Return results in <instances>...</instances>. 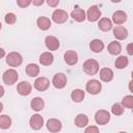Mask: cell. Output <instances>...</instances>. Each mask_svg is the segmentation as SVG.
I'll use <instances>...</instances> for the list:
<instances>
[{
  "instance_id": "6",
  "label": "cell",
  "mask_w": 133,
  "mask_h": 133,
  "mask_svg": "<svg viewBox=\"0 0 133 133\" xmlns=\"http://www.w3.org/2000/svg\"><path fill=\"white\" fill-rule=\"evenodd\" d=\"M69 19V15L63 9H55L52 14V20L57 24H62L66 22Z\"/></svg>"
},
{
  "instance_id": "4",
  "label": "cell",
  "mask_w": 133,
  "mask_h": 133,
  "mask_svg": "<svg viewBox=\"0 0 133 133\" xmlns=\"http://www.w3.org/2000/svg\"><path fill=\"white\" fill-rule=\"evenodd\" d=\"M95 121L98 125L104 126L110 121V113L105 109H100L95 114Z\"/></svg>"
},
{
  "instance_id": "17",
  "label": "cell",
  "mask_w": 133,
  "mask_h": 133,
  "mask_svg": "<svg viewBox=\"0 0 133 133\" xmlns=\"http://www.w3.org/2000/svg\"><path fill=\"white\" fill-rule=\"evenodd\" d=\"M71 17H72L75 21H77V22H83V21L86 19V14H85V11H84L82 8L76 7L75 9L72 10Z\"/></svg>"
},
{
  "instance_id": "41",
  "label": "cell",
  "mask_w": 133,
  "mask_h": 133,
  "mask_svg": "<svg viewBox=\"0 0 133 133\" xmlns=\"http://www.w3.org/2000/svg\"><path fill=\"white\" fill-rule=\"evenodd\" d=\"M118 133H127V132H118Z\"/></svg>"
},
{
  "instance_id": "37",
  "label": "cell",
  "mask_w": 133,
  "mask_h": 133,
  "mask_svg": "<svg viewBox=\"0 0 133 133\" xmlns=\"http://www.w3.org/2000/svg\"><path fill=\"white\" fill-rule=\"evenodd\" d=\"M32 3H33V5H42L43 3H44V0H38V1H32Z\"/></svg>"
},
{
  "instance_id": "15",
  "label": "cell",
  "mask_w": 133,
  "mask_h": 133,
  "mask_svg": "<svg viewBox=\"0 0 133 133\" xmlns=\"http://www.w3.org/2000/svg\"><path fill=\"white\" fill-rule=\"evenodd\" d=\"M112 21L113 23L119 26L121 24H124L127 21V14L123 10H116L112 15Z\"/></svg>"
},
{
  "instance_id": "20",
  "label": "cell",
  "mask_w": 133,
  "mask_h": 133,
  "mask_svg": "<svg viewBox=\"0 0 133 133\" xmlns=\"http://www.w3.org/2000/svg\"><path fill=\"white\" fill-rule=\"evenodd\" d=\"M89 48L92 52L95 53H100L103 51L104 49V43L101 41V39H98V38H95L92 39L90 43H89Z\"/></svg>"
},
{
  "instance_id": "9",
  "label": "cell",
  "mask_w": 133,
  "mask_h": 133,
  "mask_svg": "<svg viewBox=\"0 0 133 133\" xmlns=\"http://www.w3.org/2000/svg\"><path fill=\"white\" fill-rule=\"evenodd\" d=\"M50 81L46 77H38L34 81V88L38 91H45L49 88Z\"/></svg>"
},
{
  "instance_id": "12",
  "label": "cell",
  "mask_w": 133,
  "mask_h": 133,
  "mask_svg": "<svg viewBox=\"0 0 133 133\" xmlns=\"http://www.w3.org/2000/svg\"><path fill=\"white\" fill-rule=\"evenodd\" d=\"M17 90H18L19 95H21V96H28V95H30V92L32 90V85L28 81H22V82L18 83Z\"/></svg>"
},
{
  "instance_id": "25",
  "label": "cell",
  "mask_w": 133,
  "mask_h": 133,
  "mask_svg": "<svg viewBox=\"0 0 133 133\" xmlns=\"http://www.w3.org/2000/svg\"><path fill=\"white\" fill-rule=\"evenodd\" d=\"M107 50H108V52H109L111 55H117V54H119L121 51H122V46H121V44H119L118 42L114 41V42H111V43L108 45Z\"/></svg>"
},
{
  "instance_id": "1",
  "label": "cell",
  "mask_w": 133,
  "mask_h": 133,
  "mask_svg": "<svg viewBox=\"0 0 133 133\" xmlns=\"http://www.w3.org/2000/svg\"><path fill=\"white\" fill-rule=\"evenodd\" d=\"M100 70L99 62L96 59H87L83 62V72L88 76L96 75Z\"/></svg>"
},
{
  "instance_id": "21",
  "label": "cell",
  "mask_w": 133,
  "mask_h": 133,
  "mask_svg": "<svg viewBox=\"0 0 133 133\" xmlns=\"http://www.w3.org/2000/svg\"><path fill=\"white\" fill-rule=\"evenodd\" d=\"M30 106H31L32 110H34V111H41V110L44 109L45 102H44V100H43L42 98H39V97H35V98H33V99L31 100V102H30Z\"/></svg>"
},
{
  "instance_id": "39",
  "label": "cell",
  "mask_w": 133,
  "mask_h": 133,
  "mask_svg": "<svg viewBox=\"0 0 133 133\" xmlns=\"http://www.w3.org/2000/svg\"><path fill=\"white\" fill-rule=\"evenodd\" d=\"M1 55H2V57L4 56V50L3 49H1Z\"/></svg>"
},
{
  "instance_id": "29",
  "label": "cell",
  "mask_w": 133,
  "mask_h": 133,
  "mask_svg": "<svg viewBox=\"0 0 133 133\" xmlns=\"http://www.w3.org/2000/svg\"><path fill=\"white\" fill-rule=\"evenodd\" d=\"M10 126H11V118L6 114L0 115V128L1 129H8Z\"/></svg>"
},
{
  "instance_id": "40",
  "label": "cell",
  "mask_w": 133,
  "mask_h": 133,
  "mask_svg": "<svg viewBox=\"0 0 133 133\" xmlns=\"http://www.w3.org/2000/svg\"><path fill=\"white\" fill-rule=\"evenodd\" d=\"M131 77H132V80H133V71H132V73H131Z\"/></svg>"
},
{
  "instance_id": "35",
  "label": "cell",
  "mask_w": 133,
  "mask_h": 133,
  "mask_svg": "<svg viewBox=\"0 0 133 133\" xmlns=\"http://www.w3.org/2000/svg\"><path fill=\"white\" fill-rule=\"evenodd\" d=\"M126 50H127V53L129 55H133V43L128 44L127 47H126Z\"/></svg>"
},
{
  "instance_id": "31",
  "label": "cell",
  "mask_w": 133,
  "mask_h": 133,
  "mask_svg": "<svg viewBox=\"0 0 133 133\" xmlns=\"http://www.w3.org/2000/svg\"><path fill=\"white\" fill-rule=\"evenodd\" d=\"M111 112L114 114V115H122L124 113V106L119 103H114L111 107Z\"/></svg>"
},
{
  "instance_id": "19",
  "label": "cell",
  "mask_w": 133,
  "mask_h": 133,
  "mask_svg": "<svg viewBox=\"0 0 133 133\" xmlns=\"http://www.w3.org/2000/svg\"><path fill=\"white\" fill-rule=\"evenodd\" d=\"M54 60V56L51 52H44L41 54L39 56V62L42 65H51L53 63Z\"/></svg>"
},
{
  "instance_id": "30",
  "label": "cell",
  "mask_w": 133,
  "mask_h": 133,
  "mask_svg": "<svg viewBox=\"0 0 133 133\" xmlns=\"http://www.w3.org/2000/svg\"><path fill=\"white\" fill-rule=\"evenodd\" d=\"M122 105L125 107V108H128V109H133V96L131 95H128V96H125L122 100Z\"/></svg>"
},
{
  "instance_id": "33",
  "label": "cell",
  "mask_w": 133,
  "mask_h": 133,
  "mask_svg": "<svg viewBox=\"0 0 133 133\" xmlns=\"http://www.w3.org/2000/svg\"><path fill=\"white\" fill-rule=\"evenodd\" d=\"M32 2L30 0H17V4L20 6V7H27L29 4H31Z\"/></svg>"
},
{
  "instance_id": "28",
  "label": "cell",
  "mask_w": 133,
  "mask_h": 133,
  "mask_svg": "<svg viewBox=\"0 0 133 133\" xmlns=\"http://www.w3.org/2000/svg\"><path fill=\"white\" fill-rule=\"evenodd\" d=\"M128 63H129L128 57L122 55V56H118V57L116 58V60H115V68L122 70V69H125V68L128 65Z\"/></svg>"
},
{
  "instance_id": "26",
  "label": "cell",
  "mask_w": 133,
  "mask_h": 133,
  "mask_svg": "<svg viewBox=\"0 0 133 133\" xmlns=\"http://www.w3.org/2000/svg\"><path fill=\"white\" fill-rule=\"evenodd\" d=\"M88 124V117L86 114L83 113H79L76 117H75V125L78 128H83Z\"/></svg>"
},
{
  "instance_id": "7",
  "label": "cell",
  "mask_w": 133,
  "mask_h": 133,
  "mask_svg": "<svg viewBox=\"0 0 133 133\" xmlns=\"http://www.w3.org/2000/svg\"><path fill=\"white\" fill-rule=\"evenodd\" d=\"M66 76L63 73H57L54 75L53 79H52V84L54 85V87L61 89L66 85Z\"/></svg>"
},
{
  "instance_id": "36",
  "label": "cell",
  "mask_w": 133,
  "mask_h": 133,
  "mask_svg": "<svg viewBox=\"0 0 133 133\" xmlns=\"http://www.w3.org/2000/svg\"><path fill=\"white\" fill-rule=\"evenodd\" d=\"M47 3H48V5H50V6H52V7H55V6L58 5L59 0H48Z\"/></svg>"
},
{
  "instance_id": "18",
  "label": "cell",
  "mask_w": 133,
  "mask_h": 133,
  "mask_svg": "<svg viewBox=\"0 0 133 133\" xmlns=\"http://www.w3.org/2000/svg\"><path fill=\"white\" fill-rule=\"evenodd\" d=\"M100 79L104 82H109L113 79V71L109 68H103L100 70Z\"/></svg>"
},
{
  "instance_id": "16",
  "label": "cell",
  "mask_w": 133,
  "mask_h": 133,
  "mask_svg": "<svg viewBox=\"0 0 133 133\" xmlns=\"http://www.w3.org/2000/svg\"><path fill=\"white\" fill-rule=\"evenodd\" d=\"M113 35L115 36L116 39L123 41L125 38H127L128 36V30L124 27V26H116L113 28Z\"/></svg>"
},
{
  "instance_id": "8",
  "label": "cell",
  "mask_w": 133,
  "mask_h": 133,
  "mask_svg": "<svg viewBox=\"0 0 133 133\" xmlns=\"http://www.w3.org/2000/svg\"><path fill=\"white\" fill-rule=\"evenodd\" d=\"M100 17H101V10L99 9V7L97 5H91L86 12V19L89 22H96L100 19Z\"/></svg>"
},
{
  "instance_id": "27",
  "label": "cell",
  "mask_w": 133,
  "mask_h": 133,
  "mask_svg": "<svg viewBox=\"0 0 133 133\" xmlns=\"http://www.w3.org/2000/svg\"><path fill=\"white\" fill-rule=\"evenodd\" d=\"M84 97H85V92H84L82 89H79V88L74 89V90L72 91V94H71L72 100H73L74 102H76V103L82 102L83 99H84Z\"/></svg>"
},
{
  "instance_id": "11",
  "label": "cell",
  "mask_w": 133,
  "mask_h": 133,
  "mask_svg": "<svg viewBox=\"0 0 133 133\" xmlns=\"http://www.w3.org/2000/svg\"><path fill=\"white\" fill-rule=\"evenodd\" d=\"M45 45L50 51H56L59 48V41L56 36L53 35H48L45 38Z\"/></svg>"
},
{
  "instance_id": "10",
  "label": "cell",
  "mask_w": 133,
  "mask_h": 133,
  "mask_svg": "<svg viewBox=\"0 0 133 133\" xmlns=\"http://www.w3.org/2000/svg\"><path fill=\"white\" fill-rule=\"evenodd\" d=\"M46 126H47V129L50 132H52V133H57L62 128L61 122L59 119H57V118H50V119H48Z\"/></svg>"
},
{
  "instance_id": "23",
  "label": "cell",
  "mask_w": 133,
  "mask_h": 133,
  "mask_svg": "<svg viewBox=\"0 0 133 133\" xmlns=\"http://www.w3.org/2000/svg\"><path fill=\"white\" fill-rule=\"evenodd\" d=\"M98 27L102 31H109L112 28V22L108 18H102L98 23Z\"/></svg>"
},
{
  "instance_id": "22",
  "label": "cell",
  "mask_w": 133,
  "mask_h": 133,
  "mask_svg": "<svg viewBox=\"0 0 133 133\" xmlns=\"http://www.w3.org/2000/svg\"><path fill=\"white\" fill-rule=\"evenodd\" d=\"M36 25L41 30H48L51 27V21L47 17H39L36 20Z\"/></svg>"
},
{
  "instance_id": "32",
  "label": "cell",
  "mask_w": 133,
  "mask_h": 133,
  "mask_svg": "<svg viewBox=\"0 0 133 133\" xmlns=\"http://www.w3.org/2000/svg\"><path fill=\"white\" fill-rule=\"evenodd\" d=\"M4 21H5L7 24L12 25V24L16 23V21H17V17H16V15H15L14 12H8V14L5 15V17H4Z\"/></svg>"
},
{
  "instance_id": "38",
  "label": "cell",
  "mask_w": 133,
  "mask_h": 133,
  "mask_svg": "<svg viewBox=\"0 0 133 133\" xmlns=\"http://www.w3.org/2000/svg\"><path fill=\"white\" fill-rule=\"evenodd\" d=\"M129 90L133 94V80H131V81L129 82Z\"/></svg>"
},
{
  "instance_id": "34",
  "label": "cell",
  "mask_w": 133,
  "mask_h": 133,
  "mask_svg": "<svg viewBox=\"0 0 133 133\" xmlns=\"http://www.w3.org/2000/svg\"><path fill=\"white\" fill-rule=\"evenodd\" d=\"M84 133H100V132H99V129L97 126H88L85 129Z\"/></svg>"
},
{
  "instance_id": "14",
  "label": "cell",
  "mask_w": 133,
  "mask_h": 133,
  "mask_svg": "<svg viewBox=\"0 0 133 133\" xmlns=\"http://www.w3.org/2000/svg\"><path fill=\"white\" fill-rule=\"evenodd\" d=\"M63 58H64L65 63L69 65H74L78 62V54L76 51H73V50L66 51L63 55Z\"/></svg>"
},
{
  "instance_id": "2",
  "label": "cell",
  "mask_w": 133,
  "mask_h": 133,
  "mask_svg": "<svg viewBox=\"0 0 133 133\" xmlns=\"http://www.w3.org/2000/svg\"><path fill=\"white\" fill-rule=\"evenodd\" d=\"M18 78H19V75H18L17 71L14 70V69L6 70L3 73V76H2V80H3V82L6 85H12V84H15L18 81Z\"/></svg>"
},
{
  "instance_id": "5",
  "label": "cell",
  "mask_w": 133,
  "mask_h": 133,
  "mask_svg": "<svg viewBox=\"0 0 133 133\" xmlns=\"http://www.w3.org/2000/svg\"><path fill=\"white\" fill-rule=\"evenodd\" d=\"M85 88H86V91L89 92L90 95H98L102 90V84L100 83L99 80L91 79V80L87 81Z\"/></svg>"
},
{
  "instance_id": "24",
  "label": "cell",
  "mask_w": 133,
  "mask_h": 133,
  "mask_svg": "<svg viewBox=\"0 0 133 133\" xmlns=\"http://www.w3.org/2000/svg\"><path fill=\"white\" fill-rule=\"evenodd\" d=\"M25 71H26V74L29 77L33 78V77H36L39 74V66L35 63H29V64H27Z\"/></svg>"
},
{
  "instance_id": "3",
  "label": "cell",
  "mask_w": 133,
  "mask_h": 133,
  "mask_svg": "<svg viewBox=\"0 0 133 133\" xmlns=\"http://www.w3.org/2000/svg\"><path fill=\"white\" fill-rule=\"evenodd\" d=\"M22 61H23V57L18 52H10L6 56V63L9 66H12V68L19 66V65H21Z\"/></svg>"
},
{
  "instance_id": "13",
  "label": "cell",
  "mask_w": 133,
  "mask_h": 133,
  "mask_svg": "<svg viewBox=\"0 0 133 133\" xmlns=\"http://www.w3.org/2000/svg\"><path fill=\"white\" fill-rule=\"evenodd\" d=\"M29 125L33 130H39L44 126V118L39 114H33L29 119Z\"/></svg>"
}]
</instances>
